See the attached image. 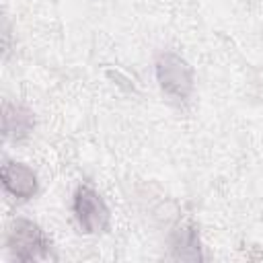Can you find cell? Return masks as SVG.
<instances>
[{
    "instance_id": "obj_5",
    "label": "cell",
    "mask_w": 263,
    "mask_h": 263,
    "mask_svg": "<svg viewBox=\"0 0 263 263\" xmlns=\"http://www.w3.org/2000/svg\"><path fill=\"white\" fill-rule=\"evenodd\" d=\"M35 129V115L21 103L2 101V136L10 142L27 140Z\"/></svg>"
},
{
    "instance_id": "obj_6",
    "label": "cell",
    "mask_w": 263,
    "mask_h": 263,
    "mask_svg": "<svg viewBox=\"0 0 263 263\" xmlns=\"http://www.w3.org/2000/svg\"><path fill=\"white\" fill-rule=\"evenodd\" d=\"M171 251H173L175 259H183V261H201L203 259L199 232L191 220L175 226V230L171 234Z\"/></svg>"
},
{
    "instance_id": "obj_1",
    "label": "cell",
    "mask_w": 263,
    "mask_h": 263,
    "mask_svg": "<svg viewBox=\"0 0 263 263\" xmlns=\"http://www.w3.org/2000/svg\"><path fill=\"white\" fill-rule=\"evenodd\" d=\"M4 247L8 255L18 263H37V261H53V242L47 236V232L29 218H16L12 220Z\"/></svg>"
},
{
    "instance_id": "obj_2",
    "label": "cell",
    "mask_w": 263,
    "mask_h": 263,
    "mask_svg": "<svg viewBox=\"0 0 263 263\" xmlns=\"http://www.w3.org/2000/svg\"><path fill=\"white\" fill-rule=\"evenodd\" d=\"M154 74L168 103H173L175 107H185L191 101L195 78H193V68L185 58H181L171 49L160 51L154 62Z\"/></svg>"
},
{
    "instance_id": "obj_4",
    "label": "cell",
    "mask_w": 263,
    "mask_h": 263,
    "mask_svg": "<svg viewBox=\"0 0 263 263\" xmlns=\"http://www.w3.org/2000/svg\"><path fill=\"white\" fill-rule=\"evenodd\" d=\"M2 187H4L6 195L16 199L18 203L29 201L39 191L37 173L23 162L4 158L2 160Z\"/></svg>"
},
{
    "instance_id": "obj_3",
    "label": "cell",
    "mask_w": 263,
    "mask_h": 263,
    "mask_svg": "<svg viewBox=\"0 0 263 263\" xmlns=\"http://www.w3.org/2000/svg\"><path fill=\"white\" fill-rule=\"evenodd\" d=\"M72 216L82 234H103L111 224V212L103 195L90 183H80L74 189Z\"/></svg>"
}]
</instances>
